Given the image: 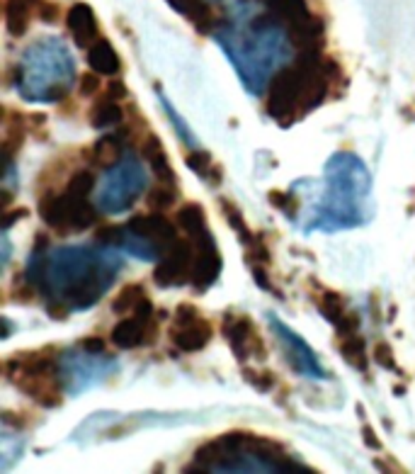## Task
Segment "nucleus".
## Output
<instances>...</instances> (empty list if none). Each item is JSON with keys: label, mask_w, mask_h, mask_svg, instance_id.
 Listing matches in <instances>:
<instances>
[{"label": "nucleus", "mask_w": 415, "mask_h": 474, "mask_svg": "<svg viewBox=\"0 0 415 474\" xmlns=\"http://www.w3.org/2000/svg\"><path fill=\"white\" fill-rule=\"evenodd\" d=\"M117 251L97 241L95 246L49 249L46 234H39L22 272L44 299L46 314L66 319L68 314L93 309L109 292L124 268V258Z\"/></svg>", "instance_id": "f257e3e1"}, {"label": "nucleus", "mask_w": 415, "mask_h": 474, "mask_svg": "<svg viewBox=\"0 0 415 474\" xmlns=\"http://www.w3.org/2000/svg\"><path fill=\"white\" fill-rule=\"evenodd\" d=\"M214 39L236 68L243 88L255 98L262 95L270 76L292 59V39L270 13H253L238 25L224 20Z\"/></svg>", "instance_id": "f03ea898"}, {"label": "nucleus", "mask_w": 415, "mask_h": 474, "mask_svg": "<svg viewBox=\"0 0 415 474\" xmlns=\"http://www.w3.org/2000/svg\"><path fill=\"white\" fill-rule=\"evenodd\" d=\"M374 214L372 207V173L352 151H338L325 161L323 187L313 204V217L304 231H343L365 226Z\"/></svg>", "instance_id": "7ed1b4c3"}, {"label": "nucleus", "mask_w": 415, "mask_h": 474, "mask_svg": "<svg viewBox=\"0 0 415 474\" xmlns=\"http://www.w3.org/2000/svg\"><path fill=\"white\" fill-rule=\"evenodd\" d=\"M13 81L25 103H64L78 86L76 59L61 37H41L22 49Z\"/></svg>", "instance_id": "20e7f679"}, {"label": "nucleus", "mask_w": 415, "mask_h": 474, "mask_svg": "<svg viewBox=\"0 0 415 474\" xmlns=\"http://www.w3.org/2000/svg\"><path fill=\"white\" fill-rule=\"evenodd\" d=\"M320 51H299L294 63L282 66L267 86L265 112L280 126H292L325 103L333 88Z\"/></svg>", "instance_id": "39448f33"}, {"label": "nucleus", "mask_w": 415, "mask_h": 474, "mask_svg": "<svg viewBox=\"0 0 415 474\" xmlns=\"http://www.w3.org/2000/svg\"><path fill=\"white\" fill-rule=\"evenodd\" d=\"M61 350L46 345L41 350H22L5 360V377L15 389L44 409H56L64 402V382L59 375Z\"/></svg>", "instance_id": "423d86ee"}, {"label": "nucleus", "mask_w": 415, "mask_h": 474, "mask_svg": "<svg viewBox=\"0 0 415 474\" xmlns=\"http://www.w3.org/2000/svg\"><path fill=\"white\" fill-rule=\"evenodd\" d=\"M219 440L224 445V460L219 472H313L294 460L282 442L248 430H231L219 435Z\"/></svg>", "instance_id": "0eeeda50"}, {"label": "nucleus", "mask_w": 415, "mask_h": 474, "mask_svg": "<svg viewBox=\"0 0 415 474\" xmlns=\"http://www.w3.org/2000/svg\"><path fill=\"white\" fill-rule=\"evenodd\" d=\"M149 187V173L136 154H124L119 163L107 168L97 185V209L104 214H124Z\"/></svg>", "instance_id": "6e6552de"}, {"label": "nucleus", "mask_w": 415, "mask_h": 474, "mask_svg": "<svg viewBox=\"0 0 415 474\" xmlns=\"http://www.w3.org/2000/svg\"><path fill=\"white\" fill-rule=\"evenodd\" d=\"M267 13L287 29L297 51H320L325 41V22L308 8L306 0H262Z\"/></svg>", "instance_id": "1a4fd4ad"}, {"label": "nucleus", "mask_w": 415, "mask_h": 474, "mask_svg": "<svg viewBox=\"0 0 415 474\" xmlns=\"http://www.w3.org/2000/svg\"><path fill=\"white\" fill-rule=\"evenodd\" d=\"M119 370L117 357L107 353H90L76 343L71 350H61L59 357V375L64 382V389L71 397H78L86 389L104 382Z\"/></svg>", "instance_id": "9d476101"}, {"label": "nucleus", "mask_w": 415, "mask_h": 474, "mask_svg": "<svg viewBox=\"0 0 415 474\" xmlns=\"http://www.w3.org/2000/svg\"><path fill=\"white\" fill-rule=\"evenodd\" d=\"M39 217L49 229L59 234H73V231H86L100 221L97 204H90L86 197H73L54 190H44L39 197Z\"/></svg>", "instance_id": "9b49d317"}, {"label": "nucleus", "mask_w": 415, "mask_h": 474, "mask_svg": "<svg viewBox=\"0 0 415 474\" xmlns=\"http://www.w3.org/2000/svg\"><path fill=\"white\" fill-rule=\"evenodd\" d=\"M267 324L270 331L275 334L277 343H280L282 353H285L289 367H292L297 375L306 377V379H328L330 375L325 372V367L320 365L318 355L313 353V348L285 324L282 319H277L275 314H267Z\"/></svg>", "instance_id": "f8f14e48"}, {"label": "nucleus", "mask_w": 415, "mask_h": 474, "mask_svg": "<svg viewBox=\"0 0 415 474\" xmlns=\"http://www.w3.org/2000/svg\"><path fill=\"white\" fill-rule=\"evenodd\" d=\"M187 239L194 244V265H192V289L197 292H207L219 280L224 268V258L219 253L217 239L209 231L207 224H199L187 231Z\"/></svg>", "instance_id": "ddd939ff"}, {"label": "nucleus", "mask_w": 415, "mask_h": 474, "mask_svg": "<svg viewBox=\"0 0 415 474\" xmlns=\"http://www.w3.org/2000/svg\"><path fill=\"white\" fill-rule=\"evenodd\" d=\"M214 338V326L192 304H177L170 326V341L182 353L204 350Z\"/></svg>", "instance_id": "4468645a"}, {"label": "nucleus", "mask_w": 415, "mask_h": 474, "mask_svg": "<svg viewBox=\"0 0 415 474\" xmlns=\"http://www.w3.org/2000/svg\"><path fill=\"white\" fill-rule=\"evenodd\" d=\"M156 338H158V321H156L154 316V304H151L149 297L134 309V316L122 319L109 331L112 345L122 348V350H134V348L151 345Z\"/></svg>", "instance_id": "2eb2a0df"}, {"label": "nucleus", "mask_w": 415, "mask_h": 474, "mask_svg": "<svg viewBox=\"0 0 415 474\" xmlns=\"http://www.w3.org/2000/svg\"><path fill=\"white\" fill-rule=\"evenodd\" d=\"M222 336L231 345V353L238 357V362H248L250 357L253 360H265L267 357V348L262 343L250 316L226 312L222 316Z\"/></svg>", "instance_id": "dca6fc26"}, {"label": "nucleus", "mask_w": 415, "mask_h": 474, "mask_svg": "<svg viewBox=\"0 0 415 474\" xmlns=\"http://www.w3.org/2000/svg\"><path fill=\"white\" fill-rule=\"evenodd\" d=\"M194 265V244L190 239H177L154 268V282L161 289L182 287L192 280Z\"/></svg>", "instance_id": "f3484780"}, {"label": "nucleus", "mask_w": 415, "mask_h": 474, "mask_svg": "<svg viewBox=\"0 0 415 474\" xmlns=\"http://www.w3.org/2000/svg\"><path fill=\"white\" fill-rule=\"evenodd\" d=\"M124 226H127L129 231H134V234L149 239L151 244L158 246L163 253H165L177 239H180V236H177V229H180V226H177V221L168 219L165 212L136 214V217H131Z\"/></svg>", "instance_id": "a211bd4d"}, {"label": "nucleus", "mask_w": 415, "mask_h": 474, "mask_svg": "<svg viewBox=\"0 0 415 474\" xmlns=\"http://www.w3.org/2000/svg\"><path fill=\"white\" fill-rule=\"evenodd\" d=\"M316 307H318L320 316L335 329V336L355 334L357 326H360L357 316L350 312L348 299H345L340 292H335V289H323V292L316 297Z\"/></svg>", "instance_id": "6ab92c4d"}, {"label": "nucleus", "mask_w": 415, "mask_h": 474, "mask_svg": "<svg viewBox=\"0 0 415 474\" xmlns=\"http://www.w3.org/2000/svg\"><path fill=\"white\" fill-rule=\"evenodd\" d=\"M131 136V129L124 126L119 131H109V134H102L90 149L86 151V161L90 163V168H97V171H107L112 168L114 163H119L127 154V141Z\"/></svg>", "instance_id": "aec40b11"}, {"label": "nucleus", "mask_w": 415, "mask_h": 474, "mask_svg": "<svg viewBox=\"0 0 415 474\" xmlns=\"http://www.w3.org/2000/svg\"><path fill=\"white\" fill-rule=\"evenodd\" d=\"M165 3L204 37H214V32L224 25V18L209 0H165Z\"/></svg>", "instance_id": "412c9836"}, {"label": "nucleus", "mask_w": 415, "mask_h": 474, "mask_svg": "<svg viewBox=\"0 0 415 474\" xmlns=\"http://www.w3.org/2000/svg\"><path fill=\"white\" fill-rule=\"evenodd\" d=\"M66 27L71 32L78 49H90V46L100 39V25L95 18V10H93L88 3H76L68 8Z\"/></svg>", "instance_id": "4be33fe9"}, {"label": "nucleus", "mask_w": 415, "mask_h": 474, "mask_svg": "<svg viewBox=\"0 0 415 474\" xmlns=\"http://www.w3.org/2000/svg\"><path fill=\"white\" fill-rule=\"evenodd\" d=\"M139 151L141 156L149 161L151 171H154L156 180L158 183H170V185H177V176L170 166V158H168V151L163 146L161 136L154 134V131H146L144 139L139 141Z\"/></svg>", "instance_id": "5701e85b"}, {"label": "nucleus", "mask_w": 415, "mask_h": 474, "mask_svg": "<svg viewBox=\"0 0 415 474\" xmlns=\"http://www.w3.org/2000/svg\"><path fill=\"white\" fill-rule=\"evenodd\" d=\"M36 15V0H5V29L10 37H25Z\"/></svg>", "instance_id": "b1692460"}, {"label": "nucleus", "mask_w": 415, "mask_h": 474, "mask_svg": "<svg viewBox=\"0 0 415 474\" xmlns=\"http://www.w3.org/2000/svg\"><path fill=\"white\" fill-rule=\"evenodd\" d=\"M124 117H127V112H124L122 103H119V100L107 98V95H100V98L95 100V105L90 107V114H88L90 126L97 131L119 126L124 122Z\"/></svg>", "instance_id": "393cba45"}, {"label": "nucleus", "mask_w": 415, "mask_h": 474, "mask_svg": "<svg viewBox=\"0 0 415 474\" xmlns=\"http://www.w3.org/2000/svg\"><path fill=\"white\" fill-rule=\"evenodd\" d=\"M88 66H90L93 71L102 73V76H112V78L122 73V59H119L117 49L112 46V41L102 39V37L88 49Z\"/></svg>", "instance_id": "a878e982"}, {"label": "nucleus", "mask_w": 415, "mask_h": 474, "mask_svg": "<svg viewBox=\"0 0 415 474\" xmlns=\"http://www.w3.org/2000/svg\"><path fill=\"white\" fill-rule=\"evenodd\" d=\"M338 348L343 360L352 365L355 370L365 372L367 365H369V348H367V341L362 338L360 334H348V336H338Z\"/></svg>", "instance_id": "bb28decb"}, {"label": "nucleus", "mask_w": 415, "mask_h": 474, "mask_svg": "<svg viewBox=\"0 0 415 474\" xmlns=\"http://www.w3.org/2000/svg\"><path fill=\"white\" fill-rule=\"evenodd\" d=\"M187 168L194 173L197 178H202L204 183H212V185H219L222 183V168L214 163V156L209 154L207 149H190V154L185 156Z\"/></svg>", "instance_id": "cd10ccee"}, {"label": "nucleus", "mask_w": 415, "mask_h": 474, "mask_svg": "<svg viewBox=\"0 0 415 474\" xmlns=\"http://www.w3.org/2000/svg\"><path fill=\"white\" fill-rule=\"evenodd\" d=\"M219 207H222V212H224L226 224H229L231 229L236 231V236H238L240 244H243L245 249H250V246H253L255 241L260 239V234H253V229L245 224V219H243V214H240L238 204H233L231 199H226V197H219Z\"/></svg>", "instance_id": "c85d7f7f"}, {"label": "nucleus", "mask_w": 415, "mask_h": 474, "mask_svg": "<svg viewBox=\"0 0 415 474\" xmlns=\"http://www.w3.org/2000/svg\"><path fill=\"white\" fill-rule=\"evenodd\" d=\"M177 197H180V195H177V185L156 180V185L146 195V207H149L151 212H168V209L175 207Z\"/></svg>", "instance_id": "c756f323"}, {"label": "nucleus", "mask_w": 415, "mask_h": 474, "mask_svg": "<svg viewBox=\"0 0 415 474\" xmlns=\"http://www.w3.org/2000/svg\"><path fill=\"white\" fill-rule=\"evenodd\" d=\"M144 299H146V289H144V284H139V282H129V284H124V287L117 292V297L112 299V312H114V314L134 312V309L139 307V304L144 302Z\"/></svg>", "instance_id": "7c9ffc66"}, {"label": "nucleus", "mask_w": 415, "mask_h": 474, "mask_svg": "<svg viewBox=\"0 0 415 474\" xmlns=\"http://www.w3.org/2000/svg\"><path fill=\"white\" fill-rule=\"evenodd\" d=\"M158 103H161V107L165 110V114H168V119H170V124L175 126V131H177V136H180L182 144L190 146V149H197V136H194V131L190 129V124H187L185 119L180 117V112H177V110L172 107V103L165 98V93H163V91H158Z\"/></svg>", "instance_id": "2f4dec72"}, {"label": "nucleus", "mask_w": 415, "mask_h": 474, "mask_svg": "<svg viewBox=\"0 0 415 474\" xmlns=\"http://www.w3.org/2000/svg\"><path fill=\"white\" fill-rule=\"evenodd\" d=\"M95 187H97V178L90 168H78V171H73V176L68 178V183H66V192L73 195V197L88 199Z\"/></svg>", "instance_id": "473e14b6"}, {"label": "nucleus", "mask_w": 415, "mask_h": 474, "mask_svg": "<svg viewBox=\"0 0 415 474\" xmlns=\"http://www.w3.org/2000/svg\"><path fill=\"white\" fill-rule=\"evenodd\" d=\"M267 199H270L272 204H275V209H280L282 214H285L287 219L297 221L299 219V195L297 190H270V195H267Z\"/></svg>", "instance_id": "72a5a7b5"}, {"label": "nucleus", "mask_w": 415, "mask_h": 474, "mask_svg": "<svg viewBox=\"0 0 415 474\" xmlns=\"http://www.w3.org/2000/svg\"><path fill=\"white\" fill-rule=\"evenodd\" d=\"M10 297L20 304H32L36 299H41L39 292H36V287L29 282V277L25 275V272H18V275H15L13 287H10Z\"/></svg>", "instance_id": "f704fd0d"}, {"label": "nucleus", "mask_w": 415, "mask_h": 474, "mask_svg": "<svg viewBox=\"0 0 415 474\" xmlns=\"http://www.w3.org/2000/svg\"><path fill=\"white\" fill-rule=\"evenodd\" d=\"M243 377L250 387L260 389V392H272L275 384H277V375L272 370H265V367H262V370H250V367H243Z\"/></svg>", "instance_id": "c9c22d12"}, {"label": "nucleus", "mask_w": 415, "mask_h": 474, "mask_svg": "<svg viewBox=\"0 0 415 474\" xmlns=\"http://www.w3.org/2000/svg\"><path fill=\"white\" fill-rule=\"evenodd\" d=\"M100 76L102 73H97V71H86V73H81L78 76V93L83 95V98H95V95H100V91H102V81H100Z\"/></svg>", "instance_id": "e433bc0d"}, {"label": "nucleus", "mask_w": 415, "mask_h": 474, "mask_svg": "<svg viewBox=\"0 0 415 474\" xmlns=\"http://www.w3.org/2000/svg\"><path fill=\"white\" fill-rule=\"evenodd\" d=\"M61 15H64V10H61V5L56 0H36V18L41 22L56 25L61 20Z\"/></svg>", "instance_id": "4c0bfd02"}, {"label": "nucleus", "mask_w": 415, "mask_h": 474, "mask_svg": "<svg viewBox=\"0 0 415 474\" xmlns=\"http://www.w3.org/2000/svg\"><path fill=\"white\" fill-rule=\"evenodd\" d=\"M372 360L376 362L383 370H391V372H401L398 370V362L396 357H393V350L388 348V343H376L372 348Z\"/></svg>", "instance_id": "58836bf2"}, {"label": "nucleus", "mask_w": 415, "mask_h": 474, "mask_svg": "<svg viewBox=\"0 0 415 474\" xmlns=\"http://www.w3.org/2000/svg\"><path fill=\"white\" fill-rule=\"evenodd\" d=\"M102 95H107V98H112V100H119V103H122V100H127L129 98V88L124 86L122 81H109L107 86H104V93Z\"/></svg>", "instance_id": "ea45409f"}, {"label": "nucleus", "mask_w": 415, "mask_h": 474, "mask_svg": "<svg viewBox=\"0 0 415 474\" xmlns=\"http://www.w3.org/2000/svg\"><path fill=\"white\" fill-rule=\"evenodd\" d=\"M25 217H27V209H25V207L5 209V212H3V231H10V229H13L15 221H20V219H25Z\"/></svg>", "instance_id": "a19ab883"}, {"label": "nucleus", "mask_w": 415, "mask_h": 474, "mask_svg": "<svg viewBox=\"0 0 415 474\" xmlns=\"http://www.w3.org/2000/svg\"><path fill=\"white\" fill-rule=\"evenodd\" d=\"M78 345L86 348V350H90V353H107L104 338H100V336H86V338L78 341Z\"/></svg>", "instance_id": "79ce46f5"}, {"label": "nucleus", "mask_w": 415, "mask_h": 474, "mask_svg": "<svg viewBox=\"0 0 415 474\" xmlns=\"http://www.w3.org/2000/svg\"><path fill=\"white\" fill-rule=\"evenodd\" d=\"M362 435H365L367 447H372V450H381V440L376 438V433H374V430H372V426H369V423L362 426Z\"/></svg>", "instance_id": "37998d69"}, {"label": "nucleus", "mask_w": 415, "mask_h": 474, "mask_svg": "<svg viewBox=\"0 0 415 474\" xmlns=\"http://www.w3.org/2000/svg\"><path fill=\"white\" fill-rule=\"evenodd\" d=\"M10 239H8V231H3V268H8L10 263Z\"/></svg>", "instance_id": "c03bdc74"}, {"label": "nucleus", "mask_w": 415, "mask_h": 474, "mask_svg": "<svg viewBox=\"0 0 415 474\" xmlns=\"http://www.w3.org/2000/svg\"><path fill=\"white\" fill-rule=\"evenodd\" d=\"M3 324H5L3 338H8V336H10V331H13V324H10V319H8V316H3Z\"/></svg>", "instance_id": "a18cd8bd"}]
</instances>
